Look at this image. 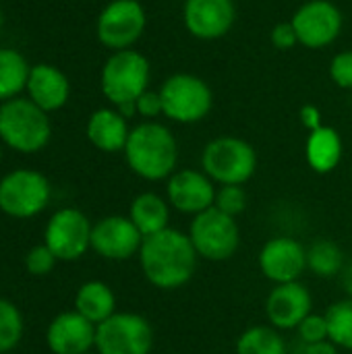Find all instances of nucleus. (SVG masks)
<instances>
[{
  "label": "nucleus",
  "instance_id": "27",
  "mask_svg": "<svg viewBox=\"0 0 352 354\" xmlns=\"http://www.w3.org/2000/svg\"><path fill=\"white\" fill-rule=\"evenodd\" d=\"M330 342L352 353V299H342L326 311Z\"/></svg>",
  "mask_w": 352,
  "mask_h": 354
},
{
  "label": "nucleus",
  "instance_id": "13",
  "mask_svg": "<svg viewBox=\"0 0 352 354\" xmlns=\"http://www.w3.org/2000/svg\"><path fill=\"white\" fill-rule=\"evenodd\" d=\"M257 266L261 276L274 286L301 282V276L307 270V249L297 239L274 236L261 247Z\"/></svg>",
  "mask_w": 352,
  "mask_h": 354
},
{
  "label": "nucleus",
  "instance_id": "26",
  "mask_svg": "<svg viewBox=\"0 0 352 354\" xmlns=\"http://www.w3.org/2000/svg\"><path fill=\"white\" fill-rule=\"evenodd\" d=\"M344 253L332 241H317L307 249V270L317 278H334L344 270Z\"/></svg>",
  "mask_w": 352,
  "mask_h": 354
},
{
  "label": "nucleus",
  "instance_id": "20",
  "mask_svg": "<svg viewBox=\"0 0 352 354\" xmlns=\"http://www.w3.org/2000/svg\"><path fill=\"white\" fill-rule=\"evenodd\" d=\"M129 133H131L129 120L114 106L98 108L95 112H91L85 124V135L89 143L104 153L124 151Z\"/></svg>",
  "mask_w": 352,
  "mask_h": 354
},
{
  "label": "nucleus",
  "instance_id": "18",
  "mask_svg": "<svg viewBox=\"0 0 352 354\" xmlns=\"http://www.w3.org/2000/svg\"><path fill=\"white\" fill-rule=\"evenodd\" d=\"M52 354H89L95 348V326L77 311L56 315L46 332Z\"/></svg>",
  "mask_w": 352,
  "mask_h": 354
},
{
  "label": "nucleus",
  "instance_id": "33",
  "mask_svg": "<svg viewBox=\"0 0 352 354\" xmlns=\"http://www.w3.org/2000/svg\"><path fill=\"white\" fill-rule=\"evenodd\" d=\"M137 116L145 118V120H156L158 116H164V106H162V97L160 91L147 89L137 102Z\"/></svg>",
  "mask_w": 352,
  "mask_h": 354
},
{
  "label": "nucleus",
  "instance_id": "24",
  "mask_svg": "<svg viewBox=\"0 0 352 354\" xmlns=\"http://www.w3.org/2000/svg\"><path fill=\"white\" fill-rule=\"evenodd\" d=\"M29 71L31 64L19 50L0 46V104L25 93Z\"/></svg>",
  "mask_w": 352,
  "mask_h": 354
},
{
  "label": "nucleus",
  "instance_id": "21",
  "mask_svg": "<svg viewBox=\"0 0 352 354\" xmlns=\"http://www.w3.org/2000/svg\"><path fill=\"white\" fill-rule=\"evenodd\" d=\"M344 153L342 137L334 127H319L317 131H311L305 143V158L313 172L328 174L338 168Z\"/></svg>",
  "mask_w": 352,
  "mask_h": 354
},
{
  "label": "nucleus",
  "instance_id": "6",
  "mask_svg": "<svg viewBox=\"0 0 352 354\" xmlns=\"http://www.w3.org/2000/svg\"><path fill=\"white\" fill-rule=\"evenodd\" d=\"M164 116L178 124H195L214 108V91L205 79L193 73H174L158 89Z\"/></svg>",
  "mask_w": 352,
  "mask_h": 354
},
{
  "label": "nucleus",
  "instance_id": "12",
  "mask_svg": "<svg viewBox=\"0 0 352 354\" xmlns=\"http://www.w3.org/2000/svg\"><path fill=\"white\" fill-rule=\"evenodd\" d=\"M91 228L93 224L83 212L75 207L58 209L46 224L44 245L56 259L77 261L91 249Z\"/></svg>",
  "mask_w": 352,
  "mask_h": 354
},
{
  "label": "nucleus",
  "instance_id": "39",
  "mask_svg": "<svg viewBox=\"0 0 352 354\" xmlns=\"http://www.w3.org/2000/svg\"><path fill=\"white\" fill-rule=\"evenodd\" d=\"M0 162H2V147H0Z\"/></svg>",
  "mask_w": 352,
  "mask_h": 354
},
{
  "label": "nucleus",
  "instance_id": "32",
  "mask_svg": "<svg viewBox=\"0 0 352 354\" xmlns=\"http://www.w3.org/2000/svg\"><path fill=\"white\" fill-rule=\"evenodd\" d=\"M330 79L340 89H352V50H342L330 60Z\"/></svg>",
  "mask_w": 352,
  "mask_h": 354
},
{
  "label": "nucleus",
  "instance_id": "7",
  "mask_svg": "<svg viewBox=\"0 0 352 354\" xmlns=\"http://www.w3.org/2000/svg\"><path fill=\"white\" fill-rule=\"evenodd\" d=\"M187 234L199 259L214 263L232 259L241 247V228L237 218L226 216L216 207L193 216Z\"/></svg>",
  "mask_w": 352,
  "mask_h": 354
},
{
  "label": "nucleus",
  "instance_id": "8",
  "mask_svg": "<svg viewBox=\"0 0 352 354\" xmlns=\"http://www.w3.org/2000/svg\"><path fill=\"white\" fill-rule=\"evenodd\" d=\"M147 12L139 0H110L98 15V41L110 52L131 50L145 33Z\"/></svg>",
  "mask_w": 352,
  "mask_h": 354
},
{
  "label": "nucleus",
  "instance_id": "4",
  "mask_svg": "<svg viewBox=\"0 0 352 354\" xmlns=\"http://www.w3.org/2000/svg\"><path fill=\"white\" fill-rule=\"evenodd\" d=\"M151 79V64L139 50L112 52L100 71V89L110 106L118 108L135 104L147 89Z\"/></svg>",
  "mask_w": 352,
  "mask_h": 354
},
{
  "label": "nucleus",
  "instance_id": "17",
  "mask_svg": "<svg viewBox=\"0 0 352 354\" xmlns=\"http://www.w3.org/2000/svg\"><path fill=\"white\" fill-rule=\"evenodd\" d=\"M313 299L305 284L288 282L276 284L266 297V317L268 324L280 332H290L301 326V322L313 313Z\"/></svg>",
  "mask_w": 352,
  "mask_h": 354
},
{
  "label": "nucleus",
  "instance_id": "37",
  "mask_svg": "<svg viewBox=\"0 0 352 354\" xmlns=\"http://www.w3.org/2000/svg\"><path fill=\"white\" fill-rule=\"evenodd\" d=\"M340 278H342V288H344L346 297H349V299H352V261L344 266V270H342Z\"/></svg>",
  "mask_w": 352,
  "mask_h": 354
},
{
  "label": "nucleus",
  "instance_id": "30",
  "mask_svg": "<svg viewBox=\"0 0 352 354\" xmlns=\"http://www.w3.org/2000/svg\"><path fill=\"white\" fill-rule=\"evenodd\" d=\"M297 334H299V340L303 344H317V342H324V340H330V330H328V319H326V313H309L301 326L297 328Z\"/></svg>",
  "mask_w": 352,
  "mask_h": 354
},
{
  "label": "nucleus",
  "instance_id": "23",
  "mask_svg": "<svg viewBox=\"0 0 352 354\" xmlns=\"http://www.w3.org/2000/svg\"><path fill=\"white\" fill-rule=\"evenodd\" d=\"M75 311L93 326H100L116 313V297L102 280H89L79 286L75 295Z\"/></svg>",
  "mask_w": 352,
  "mask_h": 354
},
{
  "label": "nucleus",
  "instance_id": "5",
  "mask_svg": "<svg viewBox=\"0 0 352 354\" xmlns=\"http://www.w3.org/2000/svg\"><path fill=\"white\" fill-rule=\"evenodd\" d=\"M201 170L218 185H243L255 176L257 151L255 147L234 135L212 139L201 151Z\"/></svg>",
  "mask_w": 352,
  "mask_h": 354
},
{
  "label": "nucleus",
  "instance_id": "22",
  "mask_svg": "<svg viewBox=\"0 0 352 354\" xmlns=\"http://www.w3.org/2000/svg\"><path fill=\"white\" fill-rule=\"evenodd\" d=\"M129 218L145 236H154L170 228V203L158 193H139L129 205Z\"/></svg>",
  "mask_w": 352,
  "mask_h": 354
},
{
  "label": "nucleus",
  "instance_id": "16",
  "mask_svg": "<svg viewBox=\"0 0 352 354\" xmlns=\"http://www.w3.org/2000/svg\"><path fill=\"white\" fill-rule=\"evenodd\" d=\"M237 21L234 0H185V29L203 41H214L230 33Z\"/></svg>",
  "mask_w": 352,
  "mask_h": 354
},
{
  "label": "nucleus",
  "instance_id": "2",
  "mask_svg": "<svg viewBox=\"0 0 352 354\" xmlns=\"http://www.w3.org/2000/svg\"><path fill=\"white\" fill-rule=\"evenodd\" d=\"M122 153L131 172L143 180L160 183L168 180L176 172V137L166 124L158 120H143L133 127Z\"/></svg>",
  "mask_w": 352,
  "mask_h": 354
},
{
  "label": "nucleus",
  "instance_id": "36",
  "mask_svg": "<svg viewBox=\"0 0 352 354\" xmlns=\"http://www.w3.org/2000/svg\"><path fill=\"white\" fill-rule=\"evenodd\" d=\"M301 354H338V346L330 340L317 342V344H303Z\"/></svg>",
  "mask_w": 352,
  "mask_h": 354
},
{
  "label": "nucleus",
  "instance_id": "3",
  "mask_svg": "<svg viewBox=\"0 0 352 354\" xmlns=\"http://www.w3.org/2000/svg\"><path fill=\"white\" fill-rule=\"evenodd\" d=\"M52 137L50 114L29 97L19 95L0 104V141L19 153L41 151Z\"/></svg>",
  "mask_w": 352,
  "mask_h": 354
},
{
  "label": "nucleus",
  "instance_id": "1",
  "mask_svg": "<svg viewBox=\"0 0 352 354\" xmlns=\"http://www.w3.org/2000/svg\"><path fill=\"white\" fill-rule=\"evenodd\" d=\"M137 257L145 280L160 290H178L189 284L199 261L189 234L176 228L145 236Z\"/></svg>",
  "mask_w": 352,
  "mask_h": 354
},
{
  "label": "nucleus",
  "instance_id": "28",
  "mask_svg": "<svg viewBox=\"0 0 352 354\" xmlns=\"http://www.w3.org/2000/svg\"><path fill=\"white\" fill-rule=\"evenodd\" d=\"M23 336L21 311L10 303L0 299V354L12 351Z\"/></svg>",
  "mask_w": 352,
  "mask_h": 354
},
{
  "label": "nucleus",
  "instance_id": "10",
  "mask_svg": "<svg viewBox=\"0 0 352 354\" xmlns=\"http://www.w3.org/2000/svg\"><path fill=\"white\" fill-rule=\"evenodd\" d=\"M48 178L29 168H19L0 180V212L10 218H33L50 201Z\"/></svg>",
  "mask_w": 352,
  "mask_h": 354
},
{
  "label": "nucleus",
  "instance_id": "35",
  "mask_svg": "<svg viewBox=\"0 0 352 354\" xmlns=\"http://www.w3.org/2000/svg\"><path fill=\"white\" fill-rule=\"evenodd\" d=\"M299 120H301V124L311 133V131H317L319 127H324V122H322V110L317 108V106H313V104H305V106H301V110H299Z\"/></svg>",
  "mask_w": 352,
  "mask_h": 354
},
{
  "label": "nucleus",
  "instance_id": "15",
  "mask_svg": "<svg viewBox=\"0 0 352 354\" xmlns=\"http://www.w3.org/2000/svg\"><path fill=\"white\" fill-rule=\"evenodd\" d=\"M216 183L203 172L195 168L176 170L166 180V199L172 209L187 216H197L216 201Z\"/></svg>",
  "mask_w": 352,
  "mask_h": 354
},
{
  "label": "nucleus",
  "instance_id": "11",
  "mask_svg": "<svg viewBox=\"0 0 352 354\" xmlns=\"http://www.w3.org/2000/svg\"><path fill=\"white\" fill-rule=\"evenodd\" d=\"M290 23L301 46L307 50H324L340 37L344 17L332 0H307L295 10Z\"/></svg>",
  "mask_w": 352,
  "mask_h": 354
},
{
  "label": "nucleus",
  "instance_id": "9",
  "mask_svg": "<svg viewBox=\"0 0 352 354\" xmlns=\"http://www.w3.org/2000/svg\"><path fill=\"white\" fill-rule=\"evenodd\" d=\"M154 328L139 313H114L95 326L98 354H151Z\"/></svg>",
  "mask_w": 352,
  "mask_h": 354
},
{
  "label": "nucleus",
  "instance_id": "38",
  "mask_svg": "<svg viewBox=\"0 0 352 354\" xmlns=\"http://www.w3.org/2000/svg\"><path fill=\"white\" fill-rule=\"evenodd\" d=\"M2 25H4V10H2V6H0V29H2Z\"/></svg>",
  "mask_w": 352,
  "mask_h": 354
},
{
  "label": "nucleus",
  "instance_id": "31",
  "mask_svg": "<svg viewBox=\"0 0 352 354\" xmlns=\"http://www.w3.org/2000/svg\"><path fill=\"white\" fill-rule=\"evenodd\" d=\"M56 257H54V253L46 247V245H37V247H33L29 253H27V257H25V268H27V272L31 274V276H48L52 270H54V266H56Z\"/></svg>",
  "mask_w": 352,
  "mask_h": 354
},
{
  "label": "nucleus",
  "instance_id": "25",
  "mask_svg": "<svg viewBox=\"0 0 352 354\" xmlns=\"http://www.w3.org/2000/svg\"><path fill=\"white\" fill-rule=\"evenodd\" d=\"M237 354H288L286 342L280 330L268 326H251L247 328L234 344Z\"/></svg>",
  "mask_w": 352,
  "mask_h": 354
},
{
  "label": "nucleus",
  "instance_id": "34",
  "mask_svg": "<svg viewBox=\"0 0 352 354\" xmlns=\"http://www.w3.org/2000/svg\"><path fill=\"white\" fill-rule=\"evenodd\" d=\"M270 41L276 50H282V52H288L293 50L295 46H299V37H297V31L293 27V23H278L272 27L270 31Z\"/></svg>",
  "mask_w": 352,
  "mask_h": 354
},
{
  "label": "nucleus",
  "instance_id": "14",
  "mask_svg": "<svg viewBox=\"0 0 352 354\" xmlns=\"http://www.w3.org/2000/svg\"><path fill=\"white\" fill-rule=\"evenodd\" d=\"M143 234L129 216H106L91 228V249L110 261H127L139 255Z\"/></svg>",
  "mask_w": 352,
  "mask_h": 354
},
{
  "label": "nucleus",
  "instance_id": "29",
  "mask_svg": "<svg viewBox=\"0 0 352 354\" xmlns=\"http://www.w3.org/2000/svg\"><path fill=\"white\" fill-rule=\"evenodd\" d=\"M247 191L243 185H222L216 191V201L214 207L220 209L226 216H241L247 209Z\"/></svg>",
  "mask_w": 352,
  "mask_h": 354
},
{
  "label": "nucleus",
  "instance_id": "19",
  "mask_svg": "<svg viewBox=\"0 0 352 354\" xmlns=\"http://www.w3.org/2000/svg\"><path fill=\"white\" fill-rule=\"evenodd\" d=\"M25 97H29L37 108L48 114L62 110L71 97V81L58 66L50 62L31 64Z\"/></svg>",
  "mask_w": 352,
  "mask_h": 354
}]
</instances>
